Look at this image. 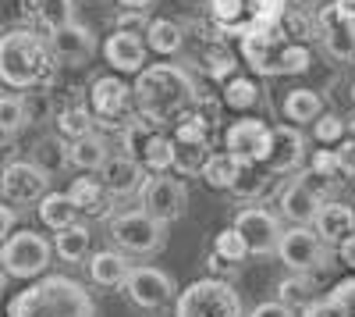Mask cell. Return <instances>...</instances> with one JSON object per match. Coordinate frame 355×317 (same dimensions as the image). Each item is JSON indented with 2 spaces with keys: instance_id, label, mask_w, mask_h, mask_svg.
<instances>
[{
  "instance_id": "1",
  "label": "cell",
  "mask_w": 355,
  "mask_h": 317,
  "mask_svg": "<svg viewBox=\"0 0 355 317\" xmlns=\"http://www.w3.org/2000/svg\"><path fill=\"white\" fill-rule=\"evenodd\" d=\"M132 97H135L139 114H146L153 122H171V118H182L196 104V86L182 65L160 61V65H150L139 72V79L132 86Z\"/></svg>"
},
{
  "instance_id": "2",
  "label": "cell",
  "mask_w": 355,
  "mask_h": 317,
  "mask_svg": "<svg viewBox=\"0 0 355 317\" xmlns=\"http://www.w3.org/2000/svg\"><path fill=\"white\" fill-rule=\"evenodd\" d=\"M8 317H96V303L78 278L40 275L8 303Z\"/></svg>"
},
{
  "instance_id": "3",
  "label": "cell",
  "mask_w": 355,
  "mask_h": 317,
  "mask_svg": "<svg viewBox=\"0 0 355 317\" xmlns=\"http://www.w3.org/2000/svg\"><path fill=\"white\" fill-rule=\"evenodd\" d=\"M53 72L50 43L28 29H11L0 36V82L11 90H33Z\"/></svg>"
},
{
  "instance_id": "4",
  "label": "cell",
  "mask_w": 355,
  "mask_h": 317,
  "mask_svg": "<svg viewBox=\"0 0 355 317\" xmlns=\"http://www.w3.org/2000/svg\"><path fill=\"white\" fill-rule=\"evenodd\" d=\"M242 54L252 72L259 75H299L313 65V54L306 43L291 40L284 33V22L270 29H252L242 36Z\"/></svg>"
},
{
  "instance_id": "5",
  "label": "cell",
  "mask_w": 355,
  "mask_h": 317,
  "mask_svg": "<svg viewBox=\"0 0 355 317\" xmlns=\"http://www.w3.org/2000/svg\"><path fill=\"white\" fill-rule=\"evenodd\" d=\"M125 154L146 175H160V171L174 168V139L164 132V122H153L135 111L125 125Z\"/></svg>"
},
{
  "instance_id": "6",
  "label": "cell",
  "mask_w": 355,
  "mask_h": 317,
  "mask_svg": "<svg viewBox=\"0 0 355 317\" xmlns=\"http://www.w3.org/2000/svg\"><path fill=\"white\" fill-rule=\"evenodd\" d=\"M174 317H245V310L231 282L199 278L174 296Z\"/></svg>"
},
{
  "instance_id": "7",
  "label": "cell",
  "mask_w": 355,
  "mask_h": 317,
  "mask_svg": "<svg viewBox=\"0 0 355 317\" xmlns=\"http://www.w3.org/2000/svg\"><path fill=\"white\" fill-rule=\"evenodd\" d=\"M110 236L117 243V250H125L128 257L139 253V257H150L157 250L167 246V225L157 221L153 214H146L142 207L139 211H121L110 218Z\"/></svg>"
},
{
  "instance_id": "8",
  "label": "cell",
  "mask_w": 355,
  "mask_h": 317,
  "mask_svg": "<svg viewBox=\"0 0 355 317\" xmlns=\"http://www.w3.org/2000/svg\"><path fill=\"white\" fill-rule=\"evenodd\" d=\"M277 261L288 268V271H299V275H316L320 268L331 264V246L316 236V228L309 225H295V228H284L281 239H277Z\"/></svg>"
},
{
  "instance_id": "9",
  "label": "cell",
  "mask_w": 355,
  "mask_h": 317,
  "mask_svg": "<svg viewBox=\"0 0 355 317\" xmlns=\"http://www.w3.org/2000/svg\"><path fill=\"white\" fill-rule=\"evenodd\" d=\"M53 257V243H46L40 232H11L4 243H0V264L11 278H40L50 268Z\"/></svg>"
},
{
  "instance_id": "10",
  "label": "cell",
  "mask_w": 355,
  "mask_h": 317,
  "mask_svg": "<svg viewBox=\"0 0 355 317\" xmlns=\"http://www.w3.org/2000/svg\"><path fill=\"white\" fill-rule=\"evenodd\" d=\"M139 196H142V211L153 214V218L164 221V225L178 221V218L185 214V207H189V189H185V182L174 179V175H167V171H160V175H146Z\"/></svg>"
},
{
  "instance_id": "11",
  "label": "cell",
  "mask_w": 355,
  "mask_h": 317,
  "mask_svg": "<svg viewBox=\"0 0 355 317\" xmlns=\"http://www.w3.org/2000/svg\"><path fill=\"white\" fill-rule=\"evenodd\" d=\"M121 289H125V296H128L135 307H142V310H160V307L174 303V296H178L174 278H171L167 271L153 268V264L132 268Z\"/></svg>"
},
{
  "instance_id": "12",
  "label": "cell",
  "mask_w": 355,
  "mask_h": 317,
  "mask_svg": "<svg viewBox=\"0 0 355 317\" xmlns=\"http://www.w3.org/2000/svg\"><path fill=\"white\" fill-rule=\"evenodd\" d=\"M50 193V175L36 164V161H11L0 171V196L11 200V204H40Z\"/></svg>"
},
{
  "instance_id": "13",
  "label": "cell",
  "mask_w": 355,
  "mask_h": 317,
  "mask_svg": "<svg viewBox=\"0 0 355 317\" xmlns=\"http://www.w3.org/2000/svg\"><path fill=\"white\" fill-rule=\"evenodd\" d=\"M132 86L117 75H100L93 86H89V111L93 118L103 122V125H121V122H132L128 111H132Z\"/></svg>"
},
{
  "instance_id": "14",
  "label": "cell",
  "mask_w": 355,
  "mask_h": 317,
  "mask_svg": "<svg viewBox=\"0 0 355 317\" xmlns=\"http://www.w3.org/2000/svg\"><path fill=\"white\" fill-rule=\"evenodd\" d=\"M234 228L242 232L245 239V250L252 257H266V253H274L277 250V239H281V218L274 211H266V207H242L239 214H234Z\"/></svg>"
},
{
  "instance_id": "15",
  "label": "cell",
  "mask_w": 355,
  "mask_h": 317,
  "mask_svg": "<svg viewBox=\"0 0 355 317\" xmlns=\"http://www.w3.org/2000/svg\"><path fill=\"white\" fill-rule=\"evenodd\" d=\"M309 157V139L299 125H274L270 129V154H266V168L274 171V175H291V171H299Z\"/></svg>"
},
{
  "instance_id": "16",
  "label": "cell",
  "mask_w": 355,
  "mask_h": 317,
  "mask_svg": "<svg viewBox=\"0 0 355 317\" xmlns=\"http://www.w3.org/2000/svg\"><path fill=\"white\" fill-rule=\"evenodd\" d=\"M224 150L242 161H266V154H270V125L259 118H239L224 132Z\"/></svg>"
},
{
  "instance_id": "17",
  "label": "cell",
  "mask_w": 355,
  "mask_h": 317,
  "mask_svg": "<svg viewBox=\"0 0 355 317\" xmlns=\"http://www.w3.org/2000/svg\"><path fill=\"white\" fill-rule=\"evenodd\" d=\"M316 29L334 61H355V22L352 18H345L334 4H323L316 11Z\"/></svg>"
},
{
  "instance_id": "18",
  "label": "cell",
  "mask_w": 355,
  "mask_h": 317,
  "mask_svg": "<svg viewBox=\"0 0 355 317\" xmlns=\"http://www.w3.org/2000/svg\"><path fill=\"white\" fill-rule=\"evenodd\" d=\"M46 43H50V54L57 57V61H64V65H85L89 57H93V50H96L93 29L82 25V22H68V25L50 29Z\"/></svg>"
},
{
  "instance_id": "19",
  "label": "cell",
  "mask_w": 355,
  "mask_h": 317,
  "mask_svg": "<svg viewBox=\"0 0 355 317\" xmlns=\"http://www.w3.org/2000/svg\"><path fill=\"white\" fill-rule=\"evenodd\" d=\"M146 47L135 33H110L107 36V43H103V57H107V65L114 68V72H121V75H139L142 68H146Z\"/></svg>"
},
{
  "instance_id": "20",
  "label": "cell",
  "mask_w": 355,
  "mask_h": 317,
  "mask_svg": "<svg viewBox=\"0 0 355 317\" xmlns=\"http://www.w3.org/2000/svg\"><path fill=\"white\" fill-rule=\"evenodd\" d=\"M103 189L110 193V196H135L139 189H142V182H146V171L128 157V154H114V157H107L103 161Z\"/></svg>"
},
{
  "instance_id": "21",
  "label": "cell",
  "mask_w": 355,
  "mask_h": 317,
  "mask_svg": "<svg viewBox=\"0 0 355 317\" xmlns=\"http://www.w3.org/2000/svg\"><path fill=\"white\" fill-rule=\"evenodd\" d=\"M313 228H316V236L334 250L341 239H348L355 232V207L341 204V200H323V207H320Z\"/></svg>"
},
{
  "instance_id": "22",
  "label": "cell",
  "mask_w": 355,
  "mask_h": 317,
  "mask_svg": "<svg viewBox=\"0 0 355 317\" xmlns=\"http://www.w3.org/2000/svg\"><path fill=\"white\" fill-rule=\"evenodd\" d=\"M85 264H89V278L100 289H121L132 271V261L125 250H96V253H89Z\"/></svg>"
},
{
  "instance_id": "23",
  "label": "cell",
  "mask_w": 355,
  "mask_h": 317,
  "mask_svg": "<svg viewBox=\"0 0 355 317\" xmlns=\"http://www.w3.org/2000/svg\"><path fill=\"white\" fill-rule=\"evenodd\" d=\"M323 207V200L302 182V179H295L281 189V214L291 221V225H313L316 214Z\"/></svg>"
},
{
  "instance_id": "24",
  "label": "cell",
  "mask_w": 355,
  "mask_h": 317,
  "mask_svg": "<svg viewBox=\"0 0 355 317\" xmlns=\"http://www.w3.org/2000/svg\"><path fill=\"white\" fill-rule=\"evenodd\" d=\"M302 317H355V275L341 278L331 293L302 307Z\"/></svg>"
},
{
  "instance_id": "25",
  "label": "cell",
  "mask_w": 355,
  "mask_h": 317,
  "mask_svg": "<svg viewBox=\"0 0 355 317\" xmlns=\"http://www.w3.org/2000/svg\"><path fill=\"white\" fill-rule=\"evenodd\" d=\"M270 179H274V171L263 161H242L239 175H234L227 193H234L239 200H259V196H266V189H270Z\"/></svg>"
},
{
  "instance_id": "26",
  "label": "cell",
  "mask_w": 355,
  "mask_h": 317,
  "mask_svg": "<svg viewBox=\"0 0 355 317\" xmlns=\"http://www.w3.org/2000/svg\"><path fill=\"white\" fill-rule=\"evenodd\" d=\"M68 196H71V204L78 207V214L103 218V214L110 211V193L103 189V182L89 179V175L75 179V182H71V189H68Z\"/></svg>"
},
{
  "instance_id": "27",
  "label": "cell",
  "mask_w": 355,
  "mask_h": 317,
  "mask_svg": "<svg viewBox=\"0 0 355 317\" xmlns=\"http://www.w3.org/2000/svg\"><path fill=\"white\" fill-rule=\"evenodd\" d=\"M89 246H93V232H89L82 221L61 228V232L53 236V253L61 257L64 264H78V261H85V257H89Z\"/></svg>"
},
{
  "instance_id": "28",
  "label": "cell",
  "mask_w": 355,
  "mask_h": 317,
  "mask_svg": "<svg viewBox=\"0 0 355 317\" xmlns=\"http://www.w3.org/2000/svg\"><path fill=\"white\" fill-rule=\"evenodd\" d=\"M281 111H284V118L291 122V125H313L320 114H323V97L316 93V90H291L288 97H284V104H281Z\"/></svg>"
},
{
  "instance_id": "29",
  "label": "cell",
  "mask_w": 355,
  "mask_h": 317,
  "mask_svg": "<svg viewBox=\"0 0 355 317\" xmlns=\"http://www.w3.org/2000/svg\"><path fill=\"white\" fill-rule=\"evenodd\" d=\"M146 47L153 54L171 57L185 47V29L171 18H150V25H146Z\"/></svg>"
},
{
  "instance_id": "30",
  "label": "cell",
  "mask_w": 355,
  "mask_h": 317,
  "mask_svg": "<svg viewBox=\"0 0 355 317\" xmlns=\"http://www.w3.org/2000/svg\"><path fill=\"white\" fill-rule=\"evenodd\" d=\"M107 157H110L107 139L96 136V132H89L82 139H71V147H68V164H75L82 171H100Z\"/></svg>"
},
{
  "instance_id": "31",
  "label": "cell",
  "mask_w": 355,
  "mask_h": 317,
  "mask_svg": "<svg viewBox=\"0 0 355 317\" xmlns=\"http://www.w3.org/2000/svg\"><path fill=\"white\" fill-rule=\"evenodd\" d=\"M36 207H40V221L46 228H53V232H61V228L78 221V207L71 204L68 193H46Z\"/></svg>"
},
{
  "instance_id": "32",
  "label": "cell",
  "mask_w": 355,
  "mask_h": 317,
  "mask_svg": "<svg viewBox=\"0 0 355 317\" xmlns=\"http://www.w3.org/2000/svg\"><path fill=\"white\" fill-rule=\"evenodd\" d=\"M239 168H242V157H234V154H227V150H220V154H210L206 157V164H202V182L210 186V189H231V182H234V175H239Z\"/></svg>"
},
{
  "instance_id": "33",
  "label": "cell",
  "mask_w": 355,
  "mask_h": 317,
  "mask_svg": "<svg viewBox=\"0 0 355 317\" xmlns=\"http://www.w3.org/2000/svg\"><path fill=\"white\" fill-rule=\"evenodd\" d=\"M277 300H281L284 307H291V310H302L306 303H313V300H316V282H313V275L291 271V275L277 285Z\"/></svg>"
},
{
  "instance_id": "34",
  "label": "cell",
  "mask_w": 355,
  "mask_h": 317,
  "mask_svg": "<svg viewBox=\"0 0 355 317\" xmlns=\"http://www.w3.org/2000/svg\"><path fill=\"white\" fill-rule=\"evenodd\" d=\"M28 125V104L18 93L0 97V136H18Z\"/></svg>"
},
{
  "instance_id": "35",
  "label": "cell",
  "mask_w": 355,
  "mask_h": 317,
  "mask_svg": "<svg viewBox=\"0 0 355 317\" xmlns=\"http://www.w3.org/2000/svg\"><path fill=\"white\" fill-rule=\"evenodd\" d=\"M256 100H259V86H256L252 79H245V75L227 79V86H224V104H227L231 111H249V107H256Z\"/></svg>"
},
{
  "instance_id": "36",
  "label": "cell",
  "mask_w": 355,
  "mask_h": 317,
  "mask_svg": "<svg viewBox=\"0 0 355 317\" xmlns=\"http://www.w3.org/2000/svg\"><path fill=\"white\" fill-rule=\"evenodd\" d=\"M93 111H85V107H68L57 114V132H61L64 139H82L93 132Z\"/></svg>"
},
{
  "instance_id": "37",
  "label": "cell",
  "mask_w": 355,
  "mask_h": 317,
  "mask_svg": "<svg viewBox=\"0 0 355 317\" xmlns=\"http://www.w3.org/2000/svg\"><path fill=\"white\" fill-rule=\"evenodd\" d=\"M313 136H316V143H331V147H338V143L348 136V122L341 118V114H327V111H323L320 114V118L313 122Z\"/></svg>"
},
{
  "instance_id": "38",
  "label": "cell",
  "mask_w": 355,
  "mask_h": 317,
  "mask_svg": "<svg viewBox=\"0 0 355 317\" xmlns=\"http://www.w3.org/2000/svg\"><path fill=\"white\" fill-rule=\"evenodd\" d=\"M214 253L217 257H224V261H234V264H242L245 257H249V250H245V239H242V232L239 228H224V232L214 239Z\"/></svg>"
},
{
  "instance_id": "39",
  "label": "cell",
  "mask_w": 355,
  "mask_h": 317,
  "mask_svg": "<svg viewBox=\"0 0 355 317\" xmlns=\"http://www.w3.org/2000/svg\"><path fill=\"white\" fill-rule=\"evenodd\" d=\"M210 150L206 147H189V143H174V168L182 171V175H199Z\"/></svg>"
},
{
  "instance_id": "40",
  "label": "cell",
  "mask_w": 355,
  "mask_h": 317,
  "mask_svg": "<svg viewBox=\"0 0 355 317\" xmlns=\"http://www.w3.org/2000/svg\"><path fill=\"white\" fill-rule=\"evenodd\" d=\"M174 143H189V147H206V118L199 114H182L174 129Z\"/></svg>"
},
{
  "instance_id": "41",
  "label": "cell",
  "mask_w": 355,
  "mask_h": 317,
  "mask_svg": "<svg viewBox=\"0 0 355 317\" xmlns=\"http://www.w3.org/2000/svg\"><path fill=\"white\" fill-rule=\"evenodd\" d=\"M40 18L50 29L68 25V22H75V4H71V0H43V4H40Z\"/></svg>"
},
{
  "instance_id": "42",
  "label": "cell",
  "mask_w": 355,
  "mask_h": 317,
  "mask_svg": "<svg viewBox=\"0 0 355 317\" xmlns=\"http://www.w3.org/2000/svg\"><path fill=\"white\" fill-rule=\"evenodd\" d=\"M36 164L46 171V175H53L57 168H64V164H68V147H61V143H43Z\"/></svg>"
},
{
  "instance_id": "43",
  "label": "cell",
  "mask_w": 355,
  "mask_h": 317,
  "mask_svg": "<svg viewBox=\"0 0 355 317\" xmlns=\"http://www.w3.org/2000/svg\"><path fill=\"white\" fill-rule=\"evenodd\" d=\"M309 161V171H316V175H327V179H338V157L331 154V150H316V154H309L306 157Z\"/></svg>"
},
{
  "instance_id": "44",
  "label": "cell",
  "mask_w": 355,
  "mask_h": 317,
  "mask_svg": "<svg viewBox=\"0 0 355 317\" xmlns=\"http://www.w3.org/2000/svg\"><path fill=\"white\" fill-rule=\"evenodd\" d=\"M206 68H210L214 79H224L234 72V57L227 50H214V54H206Z\"/></svg>"
},
{
  "instance_id": "45",
  "label": "cell",
  "mask_w": 355,
  "mask_h": 317,
  "mask_svg": "<svg viewBox=\"0 0 355 317\" xmlns=\"http://www.w3.org/2000/svg\"><path fill=\"white\" fill-rule=\"evenodd\" d=\"M334 157H338V168L345 171V175H355V139H352V136H345V139L338 143Z\"/></svg>"
},
{
  "instance_id": "46",
  "label": "cell",
  "mask_w": 355,
  "mask_h": 317,
  "mask_svg": "<svg viewBox=\"0 0 355 317\" xmlns=\"http://www.w3.org/2000/svg\"><path fill=\"white\" fill-rule=\"evenodd\" d=\"M249 317H299V310L284 307L281 300H266V303L252 307V314H249Z\"/></svg>"
},
{
  "instance_id": "47",
  "label": "cell",
  "mask_w": 355,
  "mask_h": 317,
  "mask_svg": "<svg viewBox=\"0 0 355 317\" xmlns=\"http://www.w3.org/2000/svg\"><path fill=\"white\" fill-rule=\"evenodd\" d=\"M234 275H239V264H234V261H224V257H217V253H210V278L231 282Z\"/></svg>"
},
{
  "instance_id": "48",
  "label": "cell",
  "mask_w": 355,
  "mask_h": 317,
  "mask_svg": "<svg viewBox=\"0 0 355 317\" xmlns=\"http://www.w3.org/2000/svg\"><path fill=\"white\" fill-rule=\"evenodd\" d=\"M15 207H8V204H0V243H4L11 232H15Z\"/></svg>"
},
{
  "instance_id": "49",
  "label": "cell",
  "mask_w": 355,
  "mask_h": 317,
  "mask_svg": "<svg viewBox=\"0 0 355 317\" xmlns=\"http://www.w3.org/2000/svg\"><path fill=\"white\" fill-rule=\"evenodd\" d=\"M334 250H338V257H341V261H345L348 268H355V232H352L348 239H341Z\"/></svg>"
},
{
  "instance_id": "50",
  "label": "cell",
  "mask_w": 355,
  "mask_h": 317,
  "mask_svg": "<svg viewBox=\"0 0 355 317\" xmlns=\"http://www.w3.org/2000/svg\"><path fill=\"white\" fill-rule=\"evenodd\" d=\"M146 25H150V18H139V11L135 15H121V33H135V29H142V33H146Z\"/></svg>"
},
{
  "instance_id": "51",
  "label": "cell",
  "mask_w": 355,
  "mask_h": 317,
  "mask_svg": "<svg viewBox=\"0 0 355 317\" xmlns=\"http://www.w3.org/2000/svg\"><path fill=\"white\" fill-rule=\"evenodd\" d=\"M117 4H121L125 11H146V8L153 4V0H117Z\"/></svg>"
},
{
  "instance_id": "52",
  "label": "cell",
  "mask_w": 355,
  "mask_h": 317,
  "mask_svg": "<svg viewBox=\"0 0 355 317\" xmlns=\"http://www.w3.org/2000/svg\"><path fill=\"white\" fill-rule=\"evenodd\" d=\"M334 8H338L345 18H352V22H355V0H334Z\"/></svg>"
},
{
  "instance_id": "53",
  "label": "cell",
  "mask_w": 355,
  "mask_h": 317,
  "mask_svg": "<svg viewBox=\"0 0 355 317\" xmlns=\"http://www.w3.org/2000/svg\"><path fill=\"white\" fill-rule=\"evenodd\" d=\"M4 282H8V271H4V264H0V289H4Z\"/></svg>"
},
{
  "instance_id": "54",
  "label": "cell",
  "mask_w": 355,
  "mask_h": 317,
  "mask_svg": "<svg viewBox=\"0 0 355 317\" xmlns=\"http://www.w3.org/2000/svg\"><path fill=\"white\" fill-rule=\"evenodd\" d=\"M348 136H352V139H355V118H352V122H348Z\"/></svg>"
},
{
  "instance_id": "55",
  "label": "cell",
  "mask_w": 355,
  "mask_h": 317,
  "mask_svg": "<svg viewBox=\"0 0 355 317\" xmlns=\"http://www.w3.org/2000/svg\"><path fill=\"white\" fill-rule=\"evenodd\" d=\"M352 104H355V82H352Z\"/></svg>"
},
{
  "instance_id": "56",
  "label": "cell",
  "mask_w": 355,
  "mask_h": 317,
  "mask_svg": "<svg viewBox=\"0 0 355 317\" xmlns=\"http://www.w3.org/2000/svg\"><path fill=\"white\" fill-rule=\"evenodd\" d=\"M352 186H355V175H352Z\"/></svg>"
}]
</instances>
